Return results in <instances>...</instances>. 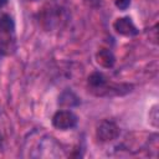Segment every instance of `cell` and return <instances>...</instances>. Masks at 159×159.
<instances>
[{
    "instance_id": "cell-1",
    "label": "cell",
    "mask_w": 159,
    "mask_h": 159,
    "mask_svg": "<svg viewBox=\"0 0 159 159\" xmlns=\"http://www.w3.org/2000/svg\"><path fill=\"white\" fill-rule=\"evenodd\" d=\"M88 87L91 92L96 96L109 97V96H122L130 92L132 86L127 83H113L102 72L94 71L88 77Z\"/></svg>"
},
{
    "instance_id": "cell-2",
    "label": "cell",
    "mask_w": 159,
    "mask_h": 159,
    "mask_svg": "<svg viewBox=\"0 0 159 159\" xmlns=\"http://www.w3.org/2000/svg\"><path fill=\"white\" fill-rule=\"evenodd\" d=\"M17 50L15 22L7 14L0 15V55L11 56Z\"/></svg>"
},
{
    "instance_id": "cell-3",
    "label": "cell",
    "mask_w": 159,
    "mask_h": 159,
    "mask_svg": "<svg viewBox=\"0 0 159 159\" xmlns=\"http://www.w3.org/2000/svg\"><path fill=\"white\" fill-rule=\"evenodd\" d=\"M77 123H78L77 116L72 111H68V109L58 111L52 117V125L61 130L72 129L77 125Z\"/></svg>"
},
{
    "instance_id": "cell-4",
    "label": "cell",
    "mask_w": 159,
    "mask_h": 159,
    "mask_svg": "<svg viewBox=\"0 0 159 159\" xmlns=\"http://www.w3.org/2000/svg\"><path fill=\"white\" fill-rule=\"evenodd\" d=\"M96 135H97L98 140L102 143L112 142L119 137V127L113 120L104 119L98 124Z\"/></svg>"
},
{
    "instance_id": "cell-5",
    "label": "cell",
    "mask_w": 159,
    "mask_h": 159,
    "mask_svg": "<svg viewBox=\"0 0 159 159\" xmlns=\"http://www.w3.org/2000/svg\"><path fill=\"white\" fill-rule=\"evenodd\" d=\"M113 29L116 30L117 34L122 35V36H127V37H130V36H135L138 35L139 30L137 29V26L134 25L133 20L128 16H124V17H118L114 22H113Z\"/></svg>"
},
{
    "instance_id": "cell-6",
    "label": "cell",
    "mask_w": 159,
    "mask_h": 159,
    "mask_svg": "<svg viewBox=\"0 0 159 159\" xmlns=\"http://www.w3.org/2000/svg\"><path fill=\"white\" fill-rule=\"evenodd\" d=\"M96 61L99 66L104 68H112L116 63V57L108 48H102L96 53Z\"/></svg>"
},
{
    "instance_id": "cell-7",
    "label": "cell",
    "mask_w": 159,
    "mask_h": 159,
    "mask_svg": "<svg viewBox=\"0 0 159 159\" xmlns=\"http://www.w3.org/2000/svg\"><path fill=\"white\" fill-rule=\"evenodd\" d=\"M58 103H60L62 107L72 108V107H75V106H77V104L80 103V99H78V97H77L72 91H65V92L60 96Z\"/></svg>"
},
{
    "instance_id": "cell-8",
    "label": "cell",
    "mask_w": 159,
    "mask_h": 159,
    "mask_svg": "<svg viewBox=\"0 0 159 159\" xmlns=\"http://www.w3.org/2000/svg\"><path fill=\"white\" fill-rule=\"evenodd\" d=\"M50 11H46L45 12V16H43V21H46L48 24V27H52L55 24L58 25L61 19H62V14L58 9H48Z\"/></svg>"
},
{
    "instance_id": "cell-9",
    "label": "cell",
    "mask_w": 159,
    "mask_h": 159,
    "mask_svg": "<svg viewBox=\"0 0 159 159\" xmlns=\"http://www.w3.org/2000/svg\"><path fill=\"white\" fill-rule=\"evenodd\" d=\"M113 2L119 10H127L130 5V0H113Z\"/></svg>"
},
{
    "instance_id": "cell-10",
    "label": "cell",
    "mask_w": 159,
    "mask_h": 159,
    "mask_svg": "<svg viewBox=\"0 0 159 159\" xmlns=\"http://www.w3.org/2000/svg\"><path fill=\"white\" fill-rule=\"evenodd\" d=\"M6 2H7V0H0V7H2Z\"/></svg>"
},
{
    "instance_id": "cell-11",
    "label": "cell",
    "mask_w": 159,
    "mask_h": 159,
    "mask_svg": "<svg viewBox=\"0 0 159 159\" xmlns=\"http://www.w3.org/2000/svg\"><path fill=\"white\" fill-rule=\"evenodd\" d=\"M32 1H37V0H32Z\"/></svg>"
}]
</instances>
